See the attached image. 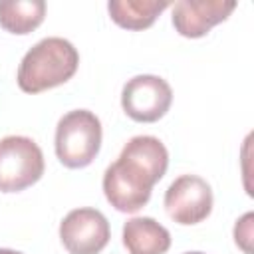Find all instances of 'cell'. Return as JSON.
<instances>
[{
	"label": "cell",
	"instance_id": "obj_2",
	"mask_svg": "<svg viewBox=\"0 0 254 254\" xmlns=\"http://www.w3.org/2000/svg\"><path fill=\"white\" fill-rule=\"evenodd\" d=\"M79 65V54L65 38H44L32 46L18 67V87L26 93H42L71 79Z\"/></svg>",
	"mask_w": 254,
	"mask_h": 254
},
{
	"label": "cell",
	"instance_id": "obj_9",
	"mask_svg": "<svg viewBox=\"0 0 254 254\" xmlns=\"http://www.w3.org/2000/svg\"><path fill=\"white\" fill-rule=\"evenodd\" d=\"M123 246L129 254H165L171 234L151 216H133L123 224Z\"/></svg>",
	"mask_w": 254,
	"mask_h": 254
},
{
	"label": "cell",
	"instance_id": "obj_7",
	"mask_svg": "<svg viewBox=\"0 0 254 254\" xmlns=\"http://www.w3.org/2000/svg\"><path fill=\"white\" fill-rule=\"evenodd\" d=\"M109 236V222L97 208H73L60 222V240L69 254H99Z\"/></svg>",
	"mask_w": 254,
	"mask_h": 254
},
{
	"label": "cell",
	"instance_id": "obj_11",
	"mask_svg": "<svg viewBox=\"0 0 254 254\" xmlns=\"http://www.w3.org/2000/svg\"><path fill=\"white\" fill-rule=\"evenodd\" d=\"M46 18L44 0H2L0 2V26L18 36L34 32Z\"/></svg>",
	"mask_w": 254,
	"mask_h": 254
},
{
	"label": "cell",
	"instance_id": "obj_12",
	"mask_svg": "<svg viewBox=\"0 0 254 254\" xmlns=\"http://www.w3.org/2000/svg\"><path fill=\"white\" fill-rule=\"evenodd\" d=\"M252 218H254V214L252 212H246L234 224V240H236V244L246 254H252V248H250V242H252Z\"/></svg>",
	"mask_w": 254,
	"mask_h": 254
},
{
	"label": "cell",
	"instance_id": "obj_5",
	"mask_svg": "<svg viewBox=\"0 0 254 254\" xmlns=\"http://www.w3.org/2000/svg\"><path fill=\"white\" fill-rule=\"evenodd\" d=\"M173 103L171 85L151 73L131 77L121 91V107L127 117L139 123H155L159 121Z\"/></svg>",
	"mask_w": 254,
	"mask_h": 254
},
{
	"label": "cell",
	"instance_id": "obj_10",
	"mask_svg": "<svg viewBox=\"0 0 254 254\" xmlns=\"http://www.w3.org/2000/svg\"><path fill=\"white\" fill-rule=\"evenodd\" d=\"M169 6V0H109L107 12L111 20L125 30H145L153 26Z\"/></svg>",
	"mask_w": 254,
	"mask_h": 254
},
{
	"label": "cell",
	"instance_id": "obj_8",
	"mask_svg": "<svg viewBox=\"0 0 254 254\" xmlns=\"http://www.w3.org/2000/svg\"><path fill=\"white\" fill-rule=\"evenodd\" d=\"M234 8V0H179L173 6V26L183 38H202Z\"/></svg>",
	"mask_w": 254,
	"mask_h": 254
},
{
	"label": "cell",
	"instance_id": "obj_4",
	"mask_svg": "<svg viewBox=\"0 0 254 254\" xmlns=\"http://www.w3.org/2000/svg\"><path fill=\"white\" fill-rule=\"evenodd\" d=\"M46 163L40 145L24 135L0 139V192H20L44 175Z\"/></svg>",
	"mask_w": 254,
	"mask_h": 254
},
{
	"label": "cell",
	"instance_id": "obj_6",
	"mask_svg": "<svg viewBox=\"0 0 254 254\" xmlns=\"http://www.w3.org/2000/svg\"><path fill=\"white\" fill-rule=\"evenodd\" d=\"M165 210L177 224H198L210 212L214 204L210 185L198 175H181L165 190Z\"/></svg>",
	"mask_w": 254,
	"mask_h": 254
},
{
	"label": "cell",
	"instance_id": "obj_1",
	"mask_svg": "<svg viewBox=\"0 0 254 254\" xmlns=\"http://www.w3.org/2000/svg\"><path fill=\"white\" fill-rule=\"evenodd\" d=\"M169 167V151L153 135H135L121 149L115 163L103 173V192L107 202L119 212L143 208L153 187Z\"/></svg>",
	"mask_w": 254,
	"mask_h": 254
},
{
	"label": "cell",
	"instance_id": "obj_14",
	"mask_svg": "<svg viewBox=\"0 0 254 254\" xmlns=\"http://www.w3.org/2000/svg\"><path fill=\"white\" fill-rule=\"evenodd\" d=\"M185 254H204V252H198V250H190V252H185Z\"/></svg>",
	"mask_w": 254,
	"mask_h": 254
},
{
	"label": "cell",
	"instance_id": "obj_3",
	"mask_svg": "<svg viewBox=\"0 0 254 254\" xmlns=\"http://www.w3.org/2000/svg\"><path fill=\"white\" fill-rule=\"evenodd\" d=\"M103 129L95 113L87 109L67 111L56 125V155L67 169L91 165L101 149Z\"/></svg>",
	"mask_w": 254,
	"mask_h": 254
},
{
	"label": "cell",
	"instance_id": "obj_13",
	"mask_svg": "<svg viewBox=\"0 0 254 254\" xmlns=\"http://www.w3.org/2000/svg\"><path fill=\"white\" fill-rule=\"evenodd\" d=\"M0 254H22V252L12 250V248H0Z\"/></svg>",
	"mask_w": 254,
	"mask_h": 254
}]
</instances>
